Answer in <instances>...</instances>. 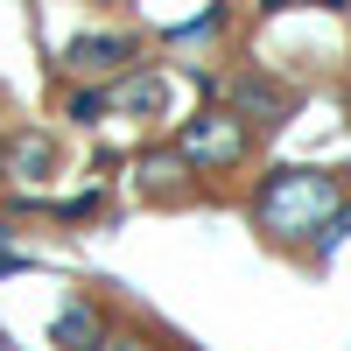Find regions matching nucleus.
<instances>
[{"label": "nucleus", "mask_w": 351, "mask_h": 351, "mask_svg": "<svg viewBox=\"0 0 351 351\" xmlns=\"http://www.w3.org/2000/svg\"><path fill=\"white\" fill-rule=\"evenodd\" d=\"M71 120H99V112H106V92H71Z\"/></svg>", "instance_id": "obj_9"}, {"label": "nucleus", "mask_w": 351, "mask_h": 351, "mask_svg": "<svg viewBox=\"0 0 351 351\" xmlns=\"http://www.w3.org/2000/svg\"><path fill=\"white\" fill-rule=\"evenodd\" d=\"M56 344H64V351H92L99 344V316L84 309V302H71L64 316H56Z\"/></svg>", "instance_id": "obj_7"}, {"label": "nucleus", "mask_w": 351, "mask_h": 351, "mask_svg": "<svg viewBox=\"0 0 351 351\" xmlns=\"http://www.w3.org/2000/svg\"><path fill=\"white\" fill-rule=\"evenodd\" d=\"M183 169H190V162L176 155V148H162V155H141V176H148V183H176Z\"/></svg>", "instance_id": "obj_8"}, {"label": "nucleus", "mask_w": 351, "mask_h": 351, "mask_svg": "<svg viewBox=\"0 0 351 351\" xmlns=\"http://www.w3.org/2000/svg\"><path fill=\"white\" fill-rule=\"evenodd\" d=\"M127 64H141V43L134 36H77L64 49V71H77V77H112Z\"/></svg>", "instance_id": "obj_3"}, {"label": "nucleus", "mask_w": 351, "mask_h": 351, "mask_svg": "<svg viewBox=\"0 0 351 351\" xmlns=\"http://www.w3.org/2000/svg\"><path fill=\"white\" fill-rule=\"evenodd\" d=\"M176 155H183L190 169H239L253 155V134L246 120H232V112H197V120H183V134H176Z\"/></svg>", "instance_id": "obj_2"}, {"label": "nucleus", "mask_w": 351, "mask_h": 351, "mask_svg": "<svg viewBox=\"0 0 351 351\" xmlns=\"http://www.w3.org/2000/svg\"><path fill=\"white\" fill-rule=\"evenodd\" d=\"M49 169H56V141H49V134H14V141H0V176H8V183H43Z\"/></svg>", "instance_id": "obj_5"}, {"label": "nucleus", "mask_w": 351, "mask_h": 351, "mask_svg": "<svg viewBox=\"0 0 351 351\" xmlns=\"http://www.w3.org/2000/svg\"><path fill=\"white\" fill-rule=\"evenodd\" d=\"M92 351H155V344H148V337H99Z\"/></svg>", "instance_id": "obj_10"}, {"label": "nucleus", "mask_w": 351, "mask_h": 351, "mask_svg": "<svg viewBox=\"0 0 351 351\" xmlns=\"http://www.w3.org/2000/svg\"><path fill=\"white\" fill-rule=\"evenodd\" d=\"M281 8H288V0H260V14H281Z\"/></svg>", "instance_id": "obj_11"}, {"label": "nucleus", "mask_w": 351, "mask_h": 351, "mask_svg": "<svg viewBox=\"0 0 351 351\" xmlns=\"http://www.w3.org/2000/svg\"><path fill=\"white\" fill-rule=\"evenodd\" d=\"M106 106H112V112H148V120H155V112L169 106V84H162L155 71H134V77H120V84L106 92Z\"/></svg>", "instance_id": "obj_6"}, {"label": "nucleus", "mask_w": 351, "mask_h": 351, "mask_svg": "<svg viewBox=\"0 0 351 351\" xmlns=\"http://www.w3.org/2000/svg\"><path fill=\"white\" fill-rule=\"evenodd\" d=\"M232 99H239V112H232V120H260V127H281L288 112H295V92H288V84H274V77H260V71H246L239 84H232Z\"/></svg>", "instance_id": "obj_4"}, {"label": "nucleus", "mask_w": 351, "mask_h": 351, "mask_svg": "<svg viewBox=\"0 0 351 351\" xmlns=\"http://www.w3.org/2000/svg\"><path fill=\"white\" fill-rule=\"evenodd\" d=\"M337 211V176L330 169H274L253 190V225L267 239H302L309 225H324Z\"/></svg>", "instance_id": "obj_1"}]
</instances>
